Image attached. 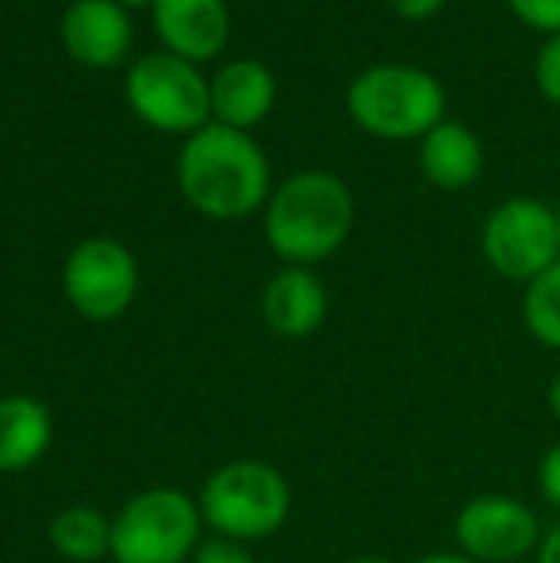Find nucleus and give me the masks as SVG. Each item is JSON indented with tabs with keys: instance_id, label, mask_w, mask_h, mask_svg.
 Wrapping results in <instances>:
<instances>
[{
	"instance_id": "obj_6",
	"label": "nucleus",
	"mask_w": 560,
	"mask_h": 563,
	"mask_svg": "<svg viewBox=\"0 0 560 563\" xmlns=\"http://www.w3.org/2000/svg\"><path fill=\"white\" fill-rule=\"evenodd\" d=\"M123 92L139 123L162 134H196L211 123V77H204L196 62L169 51L142 54L131 62Z\"/></svg>"
},
{
	"instance_id": "obj_16",
	"label": "nucleus",
	"mask_w": 560,
	"mask_h": 563,
	"mask_svg": "<svg viewBox=\"0 0 560 563\" xmlns=\"http://www.w3.org/2000/svg\"><path fill=\"white\" fill-rule=\"evenodd\" d=\"M51 544L58 556L69 563H97L112 560V518L97 510V506H66L51 518L46 529Z\"/></svg>"
},
{
	"instance_id": "obj_10",
	"label": "nucleus",
	"mask_w": 560,
	"mask_h": 563,
	"mask_svg": "<svg viewBox=\"0 0 560 563\" xmlns=\"http://www.w3.org/2000/svg\"><path fill=\"white\" fill-rule=\"evenodd\" d=\"M58 35L77 66L116 69L131 58L135 23L128 8H120L116 0H74L62 12Z\"/></svg>"
},
{
	"instance_id": "obj_19",
	"label": "nucleus",
	"mask_w": 560,
	"mask_h": 563,
	"mask_svg": "<svg viewBox=\"0 0 560 563\" xmlns=\"http://www.w3.org/2000/svg\"><path fill=\"white\" fill-rule=\"evenodd\" d=\"M507 8L541 35H560V0H507Z\"/></svg>"
},
{
	"instance_id": "obj_24",
	"label": "nucleus",
	"mask_w": 560,
	"mask_h": 563,
	"mask_svg": "<svg viewBox=\"0 0 560 563\" xmlns=\"http://www.w3.org/2000/svg\"><path fill=\"white\" fill-rule=\"evenodd\" d=\"M415 563H476V560H469L464 552H430V556H422Z\"/></svg>"
},
{
	"instance_id": "obj_27",
	"label": "nucleus",
	"mask_w": 560,
	"mask_h": 563,
	"mask_svg": "<svg viewBox=\"0 0 560 563\" xmlns=\"http://www.w3.org/2000/svg\"><path fill=\"white\" fill-rule=\"evenodd\" d=\"M353 563H396V560H388V556H381V552H369V556H358Z\"/></svg>"
},
{
	"instance_id": "obj_20",
	"label": "nucleus",
	"mask_w": 560,
	"mask_h": 563,
	"mask_svg": "<svg viewBox=\"0 0 560 563\" xmlns=\"http://www.w3.org/2000/svg\"><path fill=\"white\" fill-rule=\"evenodd\" d=\"M188 563H254V556L246 552V544L227 541V537H211V541H200V549L193 552Z\"/></svg>"
},
{
	"instance_id": "obj_15",
	"label": "nucleus",
	"mask_w": 560,
	"mask_h": 563,
	"mask_svg": "<svg viewBox=\"0 0 560 563\" xmlns=\"http://www.w3.org/2000/svg\"><path fill=\"white\" fill-rule=\"evenodd\" d=\"M54 445V415L35 395L0 399V472L20 475L35 467Z\"/></svg>"
},
{
	"instance_id": "obj_8",
	"label": "nucleus",
	"mask_w": 560,
	"mask_h": 563,
	"mask_svg": "<svg viewBox=\"0 0 560 563\" xmlns=\"http://www.w3.org/2000/svg\"><path fill=\"white\" fill-rule=\"evenodd\" d=\"M484 261L503 276V280L530 284L560 261V234L557 211L530 196L503 200L492 216L484 219L480 234Z\"/></svg>"
},
{
	"instance_id": "obj_4",
	"label": "nucleus",
	"mask_w": 560,
	"mask_h": 563,
	"mask_svg": "<svg viewBox=\"0 0 560 563\" xmlns=\"http://www.w3.org/2000/svg\"><path fill=\"white\" fill-rule=\"evenodd\" d=\"M204 526L227 541H262L273 537L292 514L288 479L265 460H231L204 479L200 490Z\"/></svg>"
},
{
	"instance_id": "obj_23",
	"label": "nucleus",
	"mask_w": 560,
	"mask_h": 563,
	"mask_svg": "<svg viewBox=\"0 0 560 563\" xmlns=\"http://www.w3.org/2000/svg\"><path fill=\"white\" fill-rule=\"evenodd\" d=\"M538 563H560V526L549 529L538 544Z\"/></svg>"
},
{
	"instance_id": "obj_26",
	"label": "nucleus",
	"mask_w": 560,
	"mask_h": 563,
	"mask_svg": "<svg viewBox=\"0 0 560 563\" xmlns=\"http://www.w3.org/2000/svg\"><path fill=\"white\" fill-rule=\"evenodd\" d=\"M120 8H128V12H135V8H154V0H116Z\"/></svg>"
},
{
	"instance_id": "obj_12",
	"label": "nucleus",
	"mask_w": 560,
	"mask_h": 563,
	"mask_svg": "<svg viewBox=\"0 0 560 563\" xmlns=\"http://www.w3.org/2000/svg\"><path fill=\"white\" fill-rule=\"evenodd\" d=\"M277 104V77L265 62L234 58L211 74V123L254 131Z\"/></svg>"
},
{
	"instance_id": "obj_14",
	"label": "nucleus",
	"mask_w": 560,
	"mask_h": 563,
	"mask_svg": "<svg viewBox=\"0 0 560 563\" xmlns=\"http://www.w3.org/2000/svg\"><path fill=\"white\" fill-rule=\"evenodd\" d=\"M419 169L441 192H461L476 185V177L484 173V142L472 126L441 119L430 134L419 139Z\"/></svg>"
},
{
	"instance_id": "obj_5",
	"label": "nucleus",
	"mask_w": 560,
	"mask_h": 563,
	"mask_svg": "<svg viewBox=\"0 0 560 563\" xmlns=\"http://www.w3.org/2000/svg\"><path fill=\"white\" fill-rule=\"evenodd\" d=\"M204 514L177 487H150L131 495L112 518L116 563H185L200 549Z\"/></svg>"
},
{
	"instance_id": "obj_11",
	"label": "nucleus",
	"mask_w": 560,
	"mask_h": 563,
	"mask_svg": "<svg viewBox=\"0 0 560 563\" xmlns=\"http://www.w3.org/2000/svg\"><path fill=\"white\" fill-rule=\"evenodd\" d=\"M162 51L185 62H211L231 38V8L227 0H154L150 8Z\"/></svg>"
},
{
	"instance_id": "obj_28",
	"label": "nucleus",
	"mask_w": 560,
	"mask_h": 563,
	"mask_svg": "<svg viewBox=\"0 0 560 563\" xmlns=\"http://www.w3.org/2000/svg\"><path fill=\"white\" fill-rule=\"evenodd\" d=\"M553 211H557V234H560V203H557V208H553Z\"/></svg>"
},
{
	"instance_id": "obj_25",
	"label": "nucleus",
	"mask_w": 560,
	"mask_h": 563,
	"mask_svg": "<svg viewBox=\"0 0 560 563\" xmlns=\"http://www.w3.org/2000/svg\"><path fill=\"white\" fill-rule=\"evenodd\" d=\"M549 415L560 422V372L553 376V384H549Z\"/></svg>"
},
{
	"instance_id": "obj_3",
	"label": "nucleus",
	"mask_w": 560,
	"mask_h": 563,
	"mask_svg": "<svg viewBox=\"0 0 560 563\" xmlns=\"http://www.w3.org/2000/svg\"><path fill=\"white\" fill-rule=\"evenodd\" d=\"M345 112L373 139H422L446 119V89L419 66H369L345 92Z\"/></svg>"
},
{
	"instance_id": "obj_7",
	"label": "nucleus",
	"mask_w": 560,
	"mask_h": 563,
	"mask_svg": "<svg viewBox=\"0 0 560 563\" xmlns=\"http://www.w3.org/2000/svg\"><path fill=\"white\" fill-rule=\"evenodd\" d=\"M62 291L89 322H116L139 296V261L120 238H85L62 265Z\"/></svg>"
},
{
	"instance_id": "obj_13",
	"label": "nucleus",
	"mask_w": 560,
	"mask_h": 563,
	"mask_svg": "<svg viewBox=\"0 0 560 563\" xmlns=\"http://www.w3.org/2000/svg\"><path fill=\"white\" fill-rule=\"evenodd\" d=\"M327 284L304 265H284L262 291V319L281 338H311L327 322Z\"/></svg>"
},
{
	"instance_id": "obj_9",
	"label": "nucleus",
	"mask_w": 560,
	"mask_h": 563,
	"mask_svg": "<svg viewBox=\"0 0 560 563\" xmlns=\"http://www.w3.org/2000/svg\"><path fill=\"white\" fill-rule=\"evenodd\" d=\"M457 549L476 563H518L541 544L534 506L515 495H476L457 510Z\"/></svg>"
},
{
	"instance_id": "obj_1",
	"label": "nucleus",
	"mask_w": 560,
	"mask_h": 563,
	"mask_svg": "<svg viewBox=\"0 0 560 563\" xmlns=\"http://www.w3.org/2000/svg\"><path fill=\"white\" fill-rule=\"evenodd\" d=\"M180 196L200 216L234 223L254 211H265L273 196L270 157L254 142V134L223 123H208L188 134L177 157Z\"/></svg>"
},
{
	"instance_id": "obj_18",
	"label": "nucleus",
	"mask_w": 560,
	"mask_h": 563,
	"mask_svg": "<svg viewBox=\"0 0 560 563\" xmlns=\"http://www.w3.org/2000/svg\"><path fill=\"white\" fill-rule=\"evenodd\" d=\"M534 85L549 104L560 108V35H549L534 58Z\"/></svg>"
},
{
	"instance_id": "obj_17",
	"label": "nucleus",
	"mask_w": 560,
	"mask_h": 563,
	"mask_svg": "<svg viewBox=\"0 0 560 563\" xmlns=\"http://www.w3.org/2000/svg\"><path fill=\"white\" fill-rule=\"evenodd\" d=\"M523 322L534 341L546 349H560V261L549 265L538 280L526 284Z\"/></svg>"
},
{
	"instance_id": "obj_21",
	"label": "nucleus",
	"mask_w": 560,
	"mask_h": 563,
	"mask_svg": "<svg viewBox=\"0 0 560 563\" xmlns=\"http://www.w3.org/2000/svg\"><path fill=\"white\" fill-rule=\"evenodd\" d=\"M538 487H541V498H546L553 510H560V441H557V445H549L546 456H541Z\"/></svg>"
},
{
	"instance_id": "obj_2",
	"label": "nucleus",
	"mask_w": 560,
	"mask_h": 563,
	"mask_svg": "<svg viewBox=\"0 0 560 563\" xmlns=\"http://www.w3.org/2000/svg\"><path fill=\"white\" fill-rule=\"evenodd\" d=\"M353 230V192L327 169L284 177L265 203V242L284 265H319Z\"/></svg>"
},
{
	"instance_id": "obj_22",
	"label": "nucleus",
	"mask_w": 560,
	"mask_h": 563,
	"mask_svg": "<svg viewBox=\"0 0 560 563\" xmlns=\"http://www.w3.org/2000/svg\"><path fill=\"white\" fill-rule=\"evenodd\" d=\"M388 4H392V12H396L399 20L422 23V20H430V15L441 12V8H446V0H388Z\"/></svg>"
}]
</instances>
